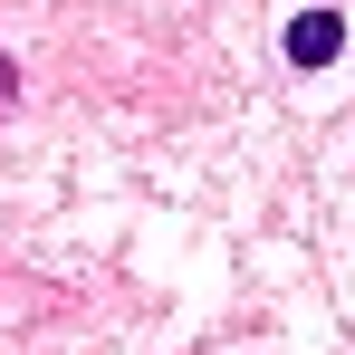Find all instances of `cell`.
<instances>
[{
    "label": "cell",
    "instance_id": "obj_2",
    "mask_svg": "<svg viewBox=\"0 0 355 355\" xmlns=\"http://www.w3.org/2000/svg\"><path fill=\"white\" fill-rule=\"evenodd\" d=\"M10 96H19V67H10V58H0V116H10Z\"/></svg>",
    "mask_w": 355,
    "mask_h": 355
},
{
    "label": "cell",
    "instance_id": "obj_1",
    "mask_svg": "<svg viewBox=\"0 0 355 355\" xmlns=\"http://www.w3.org/2000/svg\"><path fill=\"white\" fill-rule=\"evenodd\" d=\"M336 49H346V19H336V10H297L288 19V58L297 67H327Z\"/></svg>",
    "mask_w": 355,
    "mask_h": 355
}]
</instances>
